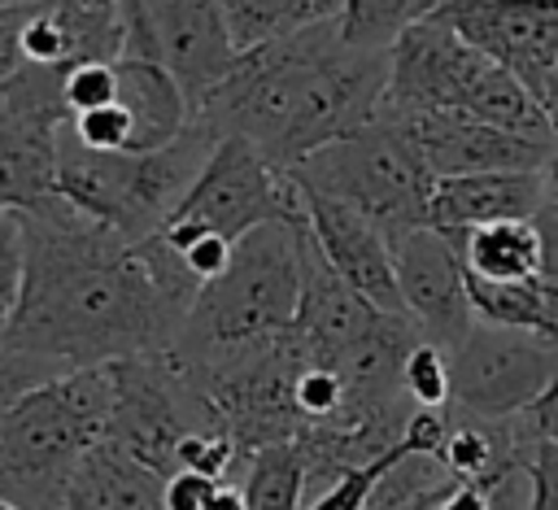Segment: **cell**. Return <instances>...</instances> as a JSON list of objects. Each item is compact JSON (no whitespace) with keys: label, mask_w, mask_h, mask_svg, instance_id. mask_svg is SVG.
I'll return each mask as SVG.
<instances>
[{"label":"cell","mask_w":558,"mask_h":510,"mask_svg":"<svg viewBox=\"0 0 558 510\" xmlns=\"http://www.w3.org/2000/svg\"><path fill=\"white\" fill-rule=\"evenodd\" d=\"M26 270L0 336L44 375L166 353L196 301V279L161 231L126 240L57 192L13 209Z\"/></svg>","instance_id":"1"},{"label":"cell","mask_w":558,"mask_h":510,"mask_svg":"<svg viewBox=\"0 0 558 510\" xmlns=\"http://www.w3.org/2000/svg\"><path fill=\"white\" fill-rule=\"evenodd\" d=\"M388 87V48L340 35V17H318L292 35L248 48L192 118L218 135H244L270 166L288 170L375 118Z\"/></svg>","instance_id":"2"},{"label":"cell","mask_w":558,"mask_h":510,"mask_svg":"<svg viewBox=\"0 0 558 510\" xmlns=\"http://www.w3.org/2000/svg\"><path fill=\"white\" fill-rule=\"evenodd\" d=\"M113 405L109 366L52 375L0 410V501L61 510L83 458L105 440Z\"/></svg>","instance_id":"3"},{"label":"cell","mask_w":558,"mask_h":510,"mask_svg":"<svg viewBox=\"0 0 558 510\" xmlns=\"http://www.w3.org/2000/svg\"><path fill=\"white\" fill-rule=\"evenodd\" d=\"M427 109H458L536 139L558 135V126L527 92V83L488 52H480L471 39H462L445 13H427L410 22L388 44V87L375 113H427Z\"/></svg>","instance_id":"4"},{"label":"cell","mask_w":558,"mask_h":510,"mask_svg":"<svg viewBox=\"0 0 558 510\" xmlns=\"http://www.w3.org/2000/svg\"><path fill=\"white\" fill-rule=\"evenodd\" d=\"M218 131L192 118L170 144L161 148H87L78 144L65 122L57 131V196L70 201L78 214L140 240L157 231L183 192L192 187L201 161L209 157Z\"/></svg>","instance_id":"5"},{"label":"cell","mask_w":558,"mask_h":510,"mask_svg":"<svg viewBox=\"0 0 558 510\" xmlns=\"http://www.w3.org/2000/svg\"><path fill=\"white\" fill-rule=\"evenodd\" d=\"M301 222L270 218L235 235L227 270L196 288L170 353L205 357L283 331L301 301Z\"/></svg>","instance_id":"6"},{"label":"cell","mask_w":558,"mask_h":510,"mask_svg":"<svg viewBox=\"0 0 558 510\" xmlns=\"http://www.w3.org/2000/svg\"><path fill=\"white\" fill-rule=\"evenodd\" d=\"M288 174L318 196L353 205L357 214L379 222L384 235L423 227L427 196L436 183L423 157L414 153V144L405 139V131L384 113H375L371 122H362L357 131L331 144H318L314 153L292 161Z\"/></svg>","instance_id":"7"},{"label":"cell","mask_w":558,"mask_h":510,"mask_svg":"<svg viewBox=\"0 0 558 510\" xmlns=\"http://www.w3.org/2000/svg\"><path fill=\"white\" fill-rule=\"evenodd\" d=\"M118 22L122 57L161 65L183 87L192 113L240 57L218 0H118Z\"/></svg>","instance_id":"8"},{"label":"cell","mask_w":558,"mask_h":510,"mask_svg":"<svg viewBox=\"0 0 558 510\" xmlns=\"http://www.w3.org/2000/svg\"><path fill=\"white\" fill-rule=\"evenodd\" d=\"M449 375L453 405L484 418H514L558 375V340L471 318V327L449 344Z\"/></svg>","instance_id":"9"},{"label":"cell","mask_w":558,"mask_h":510,"mask_svg":"<svg viewBox=\"0 0 558 510\" xmlns=\"http://www.w3.org/2000/svg\"><path fill=\"white\" fill-rule=\"evenodd\" d=\"M170 218H187L235 240L270 218L301 222L305 205L288 170L270 166L244 135H218Z\"/></svg>","instance_id":"10"},{"label":"cell","mask_w":558,"mask_h":510,"mask_svg":"<svg viewBox=\"0 0 558 510\" xmlns=\"http://www.w3.org/2000/svg\"><path fill=\"white\" fill-rule=\"evenodd\" d=\"M65 65L17 61L0 83V209H26L57 192V131L70 118Z\"/></svg>","instance_id":"11"},{"label":"cell","mask_w":558,"mask_h":510,"mask_svg":"<svg viewBox=\"0 0 558 510\" xmlns=\"http://www.w3.org/2000/svg\"><path fill=\"white\" fill-rule=\"evenodd\" d=\"M384 118H392L405 131V139L414 144L432 179L475 174V170H541L558 144V139H536V135L493 126L458 109L384 113Z\"/></svg>","instance_id":"12"},{"label":"cell","mask_w":558,"mask_h":510,"mask_svg":"<svg viewBox=\"0 0 558 510\" xmlns=\"http://www.w3.org/2000/svg\"><path fill=\"white\" fill-rule=\"evenodd\" d=\"M392 248V270H397V292L405 314L418 323L423 340H436L449 349L466 327H471V301H466V270L458 257V244L423 222L388 235Z\"/></svg>","instance_id":"13"},{"label":"cell","mask_w":558,"mask_h":510,"mask_svg":"<svg viewBox=\"0 0 558 510\" xmlns=\"http://www.w3.org/2000/svg\"><path fill=\"white\" fill-rule=\"evenodd\" d=\"M436 13H445L480 52L519 74L527 92L558 57V0H445Z\"/></svg>","instance_id":"14"},{"label":"cell","mask_w":558,"mask_h":510,"mask_svg":"<svg viewBox=\"0 0 558 510\" xmlns=\"http://www.w3.org/2000/svg\"><path fill=\"white\" fill-rule=\"evenodd\" d=\"M301 187V183H296ZM301 205H305V227L318 244V253L327 257V266L357 288L371 305L388 309V314H405L401 292H397V270H392V248L379 222H371L366 214H357L344 201L318 196L310 187H301Z\"/></svg>","instance_id":"15"},{"label":"cell","mask_w":558,"mask_h":510,"mask_svg":"<svg viewBox=\"0 0 558 510\" xmlns=\"http://www.w3.org/2000/svg\"><path fill=\"white\" fill-rule=\"evenodd\" d=\"M545 205V166L541 170H475L432 183L427 222L440 231H466L501 218H536Z\"/></svg>","instance_id":"16"},{"label":"cell","mask_w":558,"mask_h":510,"mask_svg":"<svg viewBox=\"0 0 558 510\" xmlns=\"http://www.w3.org/2000/svg\"><path fill=\"white\" fill-rule=\"evenodd\" d=\"M61 510H166V475L100 440L83 458Z\"/></svg>","instance_id":"17"},{"label":"cell","mask_w":558,"mask_h":510,"mask_svg":"<svg viewBox=\"0 0 558 510\" xmlns=\"http://www.w3.org/2000/svg\"><path fill=\"white\" fill-rule=\"evenodd\" d=\"M113 74H118L113 100L131 118V144L126 148H161L192 122V105H187L183 87L161 65H153L144 57H118Z\"/></svg>","instance_id":"18"},{"label":"cell","mask_w":558,"mask_h":510,"mask_svg":"<svg viewBox=\"0 0 558 510\" xmlns=\"http://www.w3.org/2000/svg\"><path fill=\"white\" fill-rule=\"evenodd\" d=\"M458 244L462 270L480 279H536L541 275V231L532 218H501L466 231H445Z\"/></svg>","instance_id":"19"},{"label":"cell","mask_w":558,"mask_h":510,"mask_svg":"<svg viewBox=\"0 0 558 510\" xmlns=\"http://www.w3.org/2000/svg\"><path fill=\"white\" fill-rule=\"evenodd\" d=\"M235 471H244L240 493L248 510H301L310 493L305 453L296 440H266L240 453Z\"/></svg>","instance_id":"20"},{"label":"cell","mask_w":558,"mask_h":510,"mask_svg":"<svg viewBox=\"0 0 558 510\" xmlns=\"http://www.w3.org/2000/svg\"><path fill=\"white\" fill-rule=\"evenodd\" d=\"M466 301L471 314L497 327H523L558 340V305L545 288V279H480L466 275Z\"/></svg>","instance_id":"21"},{"label":"cell","mask_w":558,"mask_h":510,"mask_svg":"<svg viewBox=\"0 0 558 510\" xmlns=\"http://www.w3.org/2000/svg\"><path fill=\"white\" fill-rule=\"evenodd\" d=\"M218 9H222V22L231 31V44L240 52L262 48V44H275V39L292 35L305 22L331 17L327 9H314L305 0H218Z\"/></svg>","instance_id":"22"},{"label":"cell","mask_w":558,"mask_h":510,"mask_svg":"<svg viewBox=\"0 0 558 510\" xmlns=\"http://www.w3.org/2000/svg\"><path fill=\"white\" fill-rule=\"evenodd\" d=\"M445 0H340V35L362 48H388L410 22L436 13Z\"/></svg>","instance_id":"23"},{"label":"cell","mask_w":558,"mask_h":510,"mask_svg":"<svg viewBox=\"0 0 558 510\" xmlns=\"http://www.w3.org/2000/svg\"><path fill=\"white\" fill-rule=\"evenodd\" d=\"M401 388L414 405H449L453 375H449V349L436 340H414L401 362Z\"/></svg>","instance_id":"24"},{"label":"cell","mask_w":558,"mask_h":510,"mask_svg":"<svg viewBox=\"0 0 558 510\" xmlns=\"http://www.w3.org/2000/svg\"><path fill=\"white\" fill-rule=\"evenodd\" d=\"M401 453H405V449H401V440H397L388 453L340 471V475H336L331 484H323V488L314 493V501L301 506V510H366V506H371V493H375V484H379V475H384Z\"/></svg>","instance_id":"25"},{"label":"cell","mask_w":558,"mask_h":510,"mask_svg":"<svg viewBox=\"0 0 558 510\" xmlns=\"http://www.w3.org/2000/svg\"><path fill=\"white\" fill-rule=\"evenodd\" d=\"M519 466L527 479V506L523 510H558V440L532 436L519 423Z\"/></svg>","instance_id":"26"},{"label":"cell","mask_w":558,"mask_h":510,"mask_svg":"<svg viewBox=\"0 0 558 510\" xmlns=\"http://www.w3.org/2000/svg\"><path fill=\"white\" fill-rule=\"evenodd\" d=\"M61 96H65V109H70V113H83V109H100V105H109V100L118 96L113 61H74V65H65Z\"/></svg>","instance_id":"27"},{"label":"cell","mask_w":558,"mask_h":510,"mask_svg":"<svg viewBox=\"0 0 558 510\" xmlns=\"http://www.w3.org/2000/svg\"><path fill=\"white\" fill-rule=\"evenodd\" d=\"M65 131L87 144V148H126L131 144V118L118 100L100 105V109H83V113H70L65 118Z\"/></svg>","instance_id":"28"},{"label":"cell","mask_w":558,"mask_h":510,"mask_svg":"<svg viewBox=\"0 0 558 510\" xmlns=\"http://www.w3.org/2000/svg\"><path fill=\"white\" fill-rule=\"evenodd\" d=\"M22 270H26V244H22V222L13 209H0V327L17 305L22 292Z\"/></svg>","instance_id":"29"},{"label":"cell","mask_w":558,"mask_h":510,"mask_svg":"<svg viewBox=\"0 0 558 510\" xmlns=\"http://www.w3.org/2000/svg\"><path fill=\"white\" fill-rule=\"evenodd\" d=\"M44 379H52V375H44L31 357H22L17 349H9L4 336H0V410H4L13 397H22L26 388L44 384Z\"/></svg>","instance_id":"30"},{"label":"cell","mask_w":558,"mask_h":510,"mask_svg":"<svg viewBox=\"0 0 558 510\" xmlns=\"http://www.w3.org/2000/svg\"><path fill=\"white\" fill-rule=\"evenodd\" d=\"M214 488H218L214 475H201V471H170V475H166V510H201Z\"/></svg>","instance_id":"31"},{"label":"cell","mask_w":558,"mask_h":510,"mask_svg":"<svg viewBox=\"0 0 558 510\" xmlns=\"http://www.w3.org/2000/svg\"><path fill=\"white\" fill-rule=\"evenodd\" d=\"M519 418H523V432L545 436V440H558V375L545 384V392H541Z\"/></svg>","instance_id":"32"},{"label":"cell","mask_w":558,"mask_h":510,"mask_svg":"<svg viewBox=\"0 0 558 510\" xmlns=\"http://www.w3.org/2000/svg\"><path fill=\"white\" fill-rule=\"evenodd\" d=\"M26 4H0V83L13 74V65L22 61V48H17V31H22V17H26Z\"/></svg>","instance_id":"33"},{"label":"cell","mask_w":558,"mask_h":510,"mask_svg":"<svg viewBox=\"0 0 558 510\" xmlns=\"http://www.w3.org/2000/svg\"><path fill=\"white\" fill-rule=\"evenodd\" d=\"M532 96L541 100V109H545V113H549V122L558 126V57L541 70V78L532 83Z\"/></svg>","instance_id":"34"},{"label":"cell","mask_w":558,"mask_h":510,"mask_svg":"<svg viewBox=\"0 0 558 510\" xmlns=\"http://www.w3.org/2000/svg\"><path fill=\"white\" fill-rule=\"evenodd\" d=\"M201 510H248V506H244V493H240V484H231V479H218V488L209 493V501H205Z\"/></svg>","instance_id":"35"},{"label":"cell","mask_w":558,"mask_h":510,"mask_svg":"<svg viewBox=\"0 0 558 510\" xmlns=\"http://www.w3.org/2000/svg\"><path fill=\"white\" fill-rule=\"evenodd\" d=\"M305 4H314V9H327V13H340V0H305Z\"/></svg>","instance_id":"36"},{"label":"cell","mask_w":558,"mask_h":510,"mask_svg":"<svg viewBox=\"0 0 558 510\" xmlns=\"http://www.w3.org/2000/svg\"><path fill=\"white\" fill-rule=\"evenodd\" d=\"M0 510H17V506H9V501H0Z\"/></svg>","instance_id":"37"},{"label":"cell","mask_w":558,"mask_h":510,"mask_svg":"<svg viewBox=\"0 0 558 510\" xmlns=\"http://www.w3.org/2000/svg\"><path fill=\"white\" fill-rule=\"evenodd\" d=\"M0 4H22V0H0Z\"/></svg>","instance_id":"38"},{"label":"cell","mask_w":558,"mask_h":510,"mask_svg":"<svg viewBox=\"0 0 558 510\" xmlns=\"http://www.w3.org/2000/svg\"><path fill=\"white\" fill-rule=\"evenodd\" d=\"M366 510H371V506H366Z\"/></svg>","instance_id":"39"}]
</instances>
